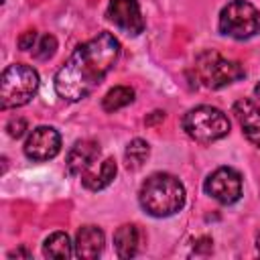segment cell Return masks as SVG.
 Instances as JSON below:
<instances>
[{"label": "cell", "instance_id": "obj_12", "mask_svg": "<svg viewBox=\"0 0 260 260\" xmlns=\"http://www.w3.org/2000/svg\"><path fill=\"white\" fill-rule=\"evenodd\" d=\"M104 244H106V236H104L102 228H98V225H81L77 230L75 242H73L75 256L81 258V260H93V258H98L102 254Z\"/></svg>", "mask_w": 260, "mask_h": 260}, {"label": "cell", "instance_id": "obj_10", "mask_svg": "<svg viewBox=\"0 0 260 260\" xmlns=\"http://www.w3.org/2000/svg\"><path fill=\"white\" fill-rule=\"evenodd\" d=\"M234 116L242 128V134L256 148H260V108L252 100L242 98L234 104Z\"/></svg>", "mask_w": 260, "mask_h": 260}, {"label": "cell", "instance_id": "obj_7", "mask_svg": "<svg viewBox=\"0 0 260 260\" xmlns=\"http://www.w3.org/2000/svg\"><path fill=\"white\" fill-rule=\"evenodd\" d=\"M203 191L221 205H232L242 197V175L232 167H217L207 175Z\"/></svg>", "mask_w": 260, "mask_h": 260}, {"label": "cell", "instance_id": "obj_18", "mask_svg": "<svg viewBox=\"0 0 260 260\" xmlns=\"http://www.w3.org/2000/svg\"><path fill=\"white\" fill-rule=\"evenodd\" d=\"M55 51H57V39L47 32V35L39 37L37 45L32 47V57L39 59V61H47L55 55Z\"/></svg>", "mask_w": 260, "mask_h": 260}, {"label": "cell", "instance_id": "obj_11", "mask_svg": "<svg viewBox=\"0 0 260 260\" xmlns=\"http://www.w3.org/2000/svg\"><path fill=\"white\" fill-rule=\"evenodd\" d=\"M100 158V144L95 140L89 138H81L77 140L69 152H67V173L69 175H81L89 165H93Z\"/></svg>", "mask_w": 260, "mask_h": 260}, {"label": "cell", "instance_id": "obj_5", "mask_svg": "<svg viewBox=\"0 0 260 260\" xmlns=\"http://www.w3.org/2000/svg\"><path fill=\"white\" fill-rule=\"evenodd\" d=\"M217 26L221 35L238 41L256 37L260 32V10L248 0H232L221 8Z\"/></svg>", "mask_w": 260, "mask_h": 260}, {"label": "cell", "instance_id": "obj_3", "mask_svg": "<svg viewBox=\"0 0 260 260\" xmlns=\"http://www.w3.org/2000/svg\"><path fill=\"white\" fill-rule=\"evenodd\" d=\"M39 73L30 65L12 63L0 77V108L12 110L26 106L39 91Z\"/></svg>", "mask_w": 260, "mask_h": 260}, {"label": "cell", "instance_id": "obj_9", "mask_svg": "<svg viewBox=\"0 0 260 260\" xmlns=\"http://www.w3.org/2000/svg\"><path fill=\"white\" fill-rule=\"evenodd\" d=\"M106 16L128 37H138L144 30V18L138 0H110Z\"/></svg>", "mask_w": 260, "mask_h": 260}, {"label": "cell", "instance_id": "obj_2", "mask_svg": "<svg viewBox=\"0 0 260 260\" xmlns=\"http://www.w3.org/2000/svg\"><path fill=\"white\" fill-rule=\"evenodd\" d=\"M187 199L185 185L171 173H152L140 185V207L152 217H169L183 209Z\"/></svg>", "mask_w": 260, "mask_h": 260}, {"label": "cell", "instance_id": "obj_15", "mask_svg": "<svg viewBox=\"0 0 260 260\" xmlns=\"http://www.w3.org/2000/svg\"><path fill=\"white\" fill-rule=\"evenodd\" d=\"M75 254V248L65 232H53L43 242V256L55 260H67Z\"/></svg>", "mask_w": 260, "mask_h": 260}, {"label": "cell", "instance_id": "obj_21", "mask_svg": "<svg viewBox=\"0 0 260 260\" xmlns=\"http://www.w3.org/2000/svg\"><path fill=\"white\" fill-rule=\"evenodd\" d=\"M18 258V256H22V258H30V252L26 250V248H18V250H12V252H8V258Z\"/></svg>", "mask_w": 260, "mask_h": 260}, {"label": "cell", "instance_id": "obj_16", "mask_svg": "<svg viewBox=\"0 0 260 260\" xmlns=\"http://www.w3.org/2000/svg\"><path fill=\"white\" fill-rule=\"evenodd\" d=\"M132 102H134V89L128 85H116L104 95L102 108H104V112H118Z\"/></svg>", "mask_w": 260, "mask_h": 260}, {"label": "cell", "instance_id": "obj_14", "mask_svg": "<svg viewBox=\"0 0 260 260\" xmlns=\"http://www.w3.org/2000/svg\"><path fill=\"white\" fill-rule=\"evenodd\" d=\"M140 230L134 223H124L114 232V248L118 258H134L140 248Z\"/></svg>", "mask_w": 260, "mask_h": 260}, {"label": "cell", "instance_id": "obj_20", "mask_svg": "<svg viewBox=\"0 0 260 260\" xmlns=\"http://www.w3.org/2000/svg\"><path fill=\"white\" fill-rule=\"evenodd\" d=\"M37 41H39L37 32H35V30H26V32H22L20 39H18V49H20V51H30V49L37 45Z\"/></svg>", "mask_w": 260, "mask_h": 260}, {"label": "cell", "instance_id": "obj_19", "mask_svg": "<svg viewBox=\"0 0 260 260\" xmlns=\"http://www.w3.org/2000/svg\"><path fill=\"white\" fill-rule=\"evenodd\" d=\"M6 130H8V134H10L12 138H20V136L24 134V130H26V120H24V118H12V120L6 124Z\"/></svg>", "mask_w": 260, "mask_h": 260}, {"label": "cell", "instance_id": "obj_22", "mask_svg": "<svg viewBox=\"0 0 260 260\" xmlns=\"http://www.w3.org/2000/svg\"><path fill=\"white\" fill-rule=\"evenodd\" d=\"M256 248H258V252H260V232H258V236H256Z\"/></svg>", "mask_w": 260, "mask_h": 260}, {"label": "cell", "instance_id": "obj_13", "mask_svg": "<svg viewBox=\"0 0 260 260\" xmlns=\"http://www.w3.org/2000/svg\"><path fill=\"white\" fill-rule=\"evenodd\" d=\"M116 173H118L116 160L112 156H108L104 160H95L93 165H89L81 173V183L89 191H102L108 185H112V181L116 179Z\"/></svg>", "mask_w": 260, "mask_h": 260}, {"label": "cell", "instance_id": "obj_17", "mask_svg": "<svg viewBox=\"0 0 260 260\" xmlns=\"http://www.w3.org/2000/svg\"><path fill=\"white\" fill-rule=\"evenodd\" d=\"M148 154H150V146H148L146 140H142V138L130 140L128 146H126V150H124L126 169H128V171H138V169L146 162Z\"/></svg>", "mask_w": 260, "mask_h": 260}, {"label": "cell", "instance_id": "obj_1", "mask_svg": "<svg viewBox=\"0 0 260 260\" xmlns=\"http://www.w3.org/2000/svg\"><path fill=\"white\" fill-rule=\"evenodd\" d=\"M118 57L120 41L108 30L77 45L71 57L55 73L57 95L65 102H81L106 79Z\"/></svg>", "mask_w": 260, "mask_h": 260}, {"label": "cell", "instance_id": "obj_4", "mask_svg": "<svg viewBox=\"0 0 260 260\" xmlns=\"http://www.w3.org/2000/svg\"><path fill=\"white\" fill-rule=\"evenodd\" d=\"M181 126L189 138L201 144H211L230 134L228 116L215 106H195L181 118Z\"/></svg>", "mask_w": 260, "mask_h": 260}, {"label": "cell", "instance_id": "obj_23", "mask_svg": "<svg viewBox=\"0 0 260 260\" xmlns=\"http://www.w3.org/2000/svg\"><path fill=\"white\" fill-rule=\"evenodd\" d=\"M254 93H256V95H258V98H260V83H258V85H256V87H254Z\"/></svg>", "mask_w": 260, "mask_h": 260}, {"label": "cell", "instance_id": "obj_6", "mask_svg": "<svg viewBox=\"0 0 260 260\" xmlns=\"http://www.w3.org/2000/svg\"><path fill=\"white\" fill-rule=\"evenodd\" d=\"M195 73L199 81L209 89H221L246 75L244 67L238 61L225 59L213 51H205L195 59Z\"/></svg>", "mask_w": 260, "mask_h": 260}, {"label": "cell", "instance_id": "obj_8", "mask_svg": "<svg viewBox=\"0 0 260 260\" xmlns=\"http://www.w3.org/2000/svg\"><path fill=\"white\" fill-rule=\"evenodd\" d=\"M24 154L30 160H51L61 150V134L53 126H37L24 140Z\"/></svg>", "mask_w": 260, "mask_h": 260}]
</instances>
